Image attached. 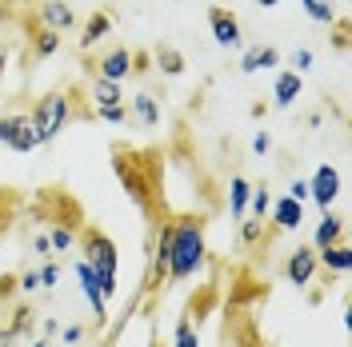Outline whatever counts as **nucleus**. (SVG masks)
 Masks as SVG:
<instances>
[{"mask_svg":"<svg viewBox=\"0 0 352 347\" xmlns=\"http://www.w3.org/2000/svg\"><path fill=\"white\" fill-rule=\"evenodd\" d=\"M32 256H52V243H48V236H44V232H36V236H32Z\"/></svg>","mask_w":352,"mask_h":347,"instance_id":"obj_34","label":"nucleus"},{"mask_svg":"<svg viewBox=\"0 0 352 347\" xmlns=\"http://www.w3.org/2000/svg\"><path fill=\"white\" fill-rule=\"evenodd\" d=\"M252 152H256V156H268V152H272V132H268V128H261L256 136H252Z\"/></svg>","mask_w":352,"mask_h":347,"instance_id":"obj_33","label":"nucleus"},{"mask_svg":"<svg viewBox=\"0 0 352 347\" xmlns=\"http://www.w3.org/2000/svg\"><path fill=\"white\" fill-rule=\"evenodd\" d=\"M208 28H212V40H217L220 48H241L244 44L241 21H236V12H228V8H208Z\"/></svg>","mask_w":352,"mask_h":347,"instance_id":"obj_7","label":"nucleus"},{"mask_svg":"<svg viewBox=\"0 0 352 347\" xmlns=\"http://www.w3.org/2000/svg\"><path fill=\"white\" fill-rule=\"evenodd\" d=\"M256 4H261V8H276V4H280V0H256Z\"/></svg>","mask_w":352,"mask_h":347,"instance_id":"obj_39","label":"nucleus"},{"mask_svg":"<svg viewBox=\"0 0 352 347\" xmlns=\"http://www.w3.org/2000/svg\"><path fill=\"white\" fill-rule=\"evenodd\" d=\"M16 291H21L24 300H28V296H36V291H41V267L21 272V276H16Z\"/></svg>","mask_w":352,"mask_h":347,"instance_id":"obj_27","label":"nucleus"},{"mask_svg":"<svg viewBox=\"0 0 352 347\" xmlns=\"http://www.w3.org/2000/svg\"><path fill=\"white\" fill-rule=\"evenodd\" d=\"M300 88H305L300 72H292V68L276 72V84H272V108H292L296 96H300Z\"/></svg>","mask_w":352,"mask_h":347,"instance_id":"obj_13","label":"nucleus"},{"mask_svg":"<svg viewBox=\"0 0 352 347\" xmlns=\"http://www.w3.org/2000/svg\"><path fill=\"white\" fill-rule=\"evenodd\" d=\"M56 331H60V324H56V320H44V324H41V335H44V339H52Z\"/></svg>","mask_w":352,"mask_h":347,"instance_id":"obj_38","label":"nucleus"},{"mask_svg":"<svg viewBox=\"0 0 352 347\" xmlns=\"http://www.w3.org/2000/svg\"><path fill=\"white\" fill-rule=\"evenodd\" d=\"M300 8H305L308 21H316V24H336V8H332L329 0H300Z\"/></svg>","mask_w":352,"mask_h":347,"instance_id":"obj_23","label":"nucleus"},{"mask_svg":"<svg viewBox=\"0 0 352 347\" xmlns=\"http://www.w3.org/2000/svg\"><path fill=\"white\" fill-rule=\"evenodd\" d=\"M36 16H41V28H52V32H68L76 24V12L68 0H44Z\"/></svg>","mask_w":352,"mask_h":347,"instance_id":"obj_11","label":"nucleus"},{"mask_svg":"<svg viewBox=\"0 0 352 347\" xmlns=\"http://www.w3.org/2000/svg\"><path fill=\"white\" fill-rule=\"evenodd\" d=\"M56 48H60V32H52V28L32 32V56H52Z\"/></svg>","mask_w":352,"mask_h":347,"instance_id":"obj_25","label":"nucleus"},{"mask_svg":"<svg viewBox=\"0 0 352 347\" xmlns=\"http://www.w3.org/2000/svg\"><path fill=\"white\" fill-rule=\"evenodd\" d=\"M12 291H16V280L4 276V280H0V300H12Z\"/></svg>","mask_w":352,"mask_h":347,"instance_id":"obj_37","label":"nucleus"},{"mask_svg":"<svg viewBox=\"0 0 352 347\" xmlns=\"http://www.w3.org/2000/svg\"><path fill=\"white\" fill-rule=\"evenodd\" d=\"M285 276H288V283H292L296 291H305L308 283L320 276V260H316V248H312V243H305V248H292V252H288Z\"/></svg>","mask_w":352,"mask_h":347,"instance_id":"obj_4","label":"nucleus"},{"mask_svg":"<svg viewBox=\"0 0 352 347\" xmlns=\"http://www.w3.org/2000/svg\"><path fill=\"white\" fill-rule=\"evenodd\" d=\"M288 195H292V200H300V204H308V180H292Z\"/></svg>","mask_w":352,"mask_h":347,"instance_id":"obj_35","label":"nucleus"},{"mask_svg":"<svg viewBox=\"0 0 352 347\" xmlns=\"http://www.w3.org/2000/svg\"><path fill=\"white\" fill-rule=\"evenodd\" d=\"M88 72H92V76H104V80H116V84H120V80H124V76L132 72V52H129V48H112V52H104L100 60H88Z\"/></svg>","mask_w":352,"mask_h":347,"instance_id":"obj_9","label":"nucleus"},{"mask_svg":"<svg viewBox=\"0 0 352 347\" xmlns=\"http://www.w3.org/2000/svg\"><path fill=\"white\" fill-rule=\"evenodd\" d=\"M0 144L12 148V152H32L36 140H32V124H28V112H4L0 116Z\"/></svg>","mask_w":352,"mask_h":347,"instance_id":"obj_5","label":"nucleus"},{"mask_svg":"<svg viewBox=\"0 0 352 347\" xmlns=\"http://www.w3.org/2000/svg\"><path fill=\"white\" fill-rule=\"evenodd\" d=\"M208 263V239H204V219L184 216L168 219V283H184L200 276Z\"/></svg>","mask_w":352,"mask_h":347,"instance_id":"obj_1","label":"nucleus"},{"mask_svg":"<svg viewBox=\"0 0 352 347\" xmlns=\"http://www.w3.org/2000/svg\"><path fill=\"white\" fill-rule=\"evenodd\" d=\"M72 272H76V280H80V291H85L88 307H92V311H96V320L104 324V320H109V300L100 296V283H96V276H92V267H88L85 260H76Z\"/></svg>","mask_w":352,"mask_h":347,"instance_id":"obj_10","label":"nucleus"},{"mask_svg":"<svg viewBox=\"0 0 352 347\" xmlns=\"http://www.w3.org/2000/svg\"><path fill=\"white\" fill-rule=\"evenodd\" d=\"M28 347H48V339H44V335H41V339H32V344H28Z\"/></svg>","mask_w":352,"mask_h":347,"instance_id":"obj_40","label":"nucleus"},{"mask_svg":"<svg viewBox=\"0 0 352 347\" xmlns=\"http://www.w3.org/2000/svg\"><path fill=\"white\" fill-rule=\"evenodd\" d=\"M153 60H156V68H160L164 76H184V68H188V64H184V56H180L176 48H168V44H160V48H156Z\"/></svg>","mask_w":352,"mask_h":347,"instance_id":"obj_21","label":"nucleus"},{"mask_svg":"<svg viewBox=\"0 0 352 347\" xmlns=\"http://www.w3.org/2000/svg\"><path fill=\"white\" fill-rule=\"evenodd\" d=\"M132 116L144 124V128H160V104H156L153 92H132Z\"/></svg>","mask_w":352,"mask_h":347,"instance_id":"obj_18","label":"nucleus"},{"mask_svg":"<svg viewBox=\"0 0 352 347\" xmlns=\"http://www.w3.org/2000/svg\"><path fill=\"white\" fill-rule=\"evenodd\" d=\"M236 224H241V243L252 248V243H261V239H264V219L244 216V219H236Z\"/></svg>","mask_w":352,"mask_h":347,"instance_id":"obj_26","label":"nucleus"},{"mask_svg":"<svg viewBox=\"0 0 352 347\" xmlns=\"http://www.w3.org/2000/svg\"><path fill=\"white\" fill-rule=\"evenodd\" d=\"M280 64V48H272V44H264V48H248L241 60V72L244 76H252V72H268V68Z\"/></svg>","mask_w":352,"mask_h":347,"instance_id":"obj_16","label":"nucleus"},{"mask_svg":"<svg viewBox=\"0 0 352 347\" xmlns=\"http://www.w3.org/2000/svg\"><path fill=\"white\" fill-rule=\"evenodd\" d=\"M56 283H60V263H56V260H44L41 263V291L56 287Z\"/></svg>","mask_w":352,"mask_h":347,"instance_id":"obj_30","label":"nucleus"},{"mask_svg":"<svg viewBox=\"0 0 352 347\" xmlns=\"http://www.w3.org/2000/svg\"><path fill=\"white\" fill-rule=\"evenodd\" d=\"M308 68H312V48H292V72L305 76Z\"/></svg>","mask_w":352,"mask_h":347,"instance_id":"obj_31","label":"nucleus"},{"mask_svg":"<svg viewBox=\"0 0 352 347\" xmlns=\"http://www.w3.org/2000/svg\"><path fill=\"white\" fill-rule=\"evenodd\" d=\"M28 327H32V307L21 304L16 311H12V320H8V327L0 331V347H8V344H16L21 335H28Z\"/></svg>","mask_w":352,"mask_h":347,"instance_id":"obj_19","label":"nucleus"},{"mask_svg":"<svg viewBox=\"0 0 352 347\" xmlns=\"http://www.w3.org/2000/svg\"><path fill=\"white\" fill-rule=\"evenodd\" d=\"M88 100L92 108H112V104H124V88L116 80H104V76H92V88H88Z\"/></svg>","mask_w":352,"mask_h":347,"instance_id":"obj_14","label":"nucleus"},{"mask_svg":"<svg viewBox=\"0 0 352 347\" xmlns=\"http://www.w3.org/2000/svg\"><path fill=\"white\" fill-rule=\"evenodd\" d=\"M48 243H52V252H68V248L76 243V232H72V228H65V224H56V228L48 232Z\"/></svg>","mask_w":352,"mask_h":347,"instance_id":"obj_28","label":"nucleus"},{"mask_svg":"<svg viewBox=\"0 0 352 347\" xmlns=\"http://www.w3.org/2000/svg\"><path fill=\"white\" fill-rule=\"evenodd\" d=\"M96 120H104V124H124L129 120V108L124 104H112V108H92Z\"/></svg>","mask_w":352,"mask_h":347,"instance_id":"obj_29","label":"nucleus"},{"mask_svg":"<svg viewBox=\"0 0 352 347\" xmlns=\"http://www.w3.org/2000/svg\"><path fill=\"white\" fill-rule=\"evenodd\" d=\"M80 260L92 267V276L100 283V296L112 300L120 287H116V272H120V256H116V243L112 236H104L100 228H92L88 224L85 232H80Z\"/></svg>","mask_w":352,"mask_h":347,"instance_id":"obj_2","label":"nucleus"},{"mask_svg":"<svg viewBox=\"0 0 352 347\" xmlns=\"http://www.w3.org/2000/svg\"><path fill=\"white\" fill-rule=\"evenodd\" d=\"M344 32H349V24H336V36H332V44H336V48H340V52H344V48H349V36H344Z\"/></svg>","mask_w":352,"mask_h":347,"instance_id":"obj_36","label":"nucleus"},{"mask_svg":"<svg viewBox=\"0 0 352 347\" xmlns=\"http://www.w3.org/2000/svg\"><path fill=\"white\" fill-rule=\"evenodd\" d=\"M56 335L65 339V347H76V344H80V339H85V327H80V324H68V327H60Z\"/></svg>","mask_w":352,"mask_h":347,"instance_id":"obj_32","label":"nucleus"},{"mask_svg":"<svg viewBox=\"0 0 352 347\" xmlns=\"http://www.w3.org/2000/svg\"><path fill=\"white\" fill-rule=\"evenodd\" d=\"M109 32H112V16H109V12H92V16L85 21V28H80V52L96 48Z\"/></svg>","mask_w":352,"mask_h":347,"instance_id":"obj_17","label":"nucleus"},{"mask_svg":"<svg viewBox=\"0 0 352 347\" xmlns=\"http://www.w3.org/2000/svg\"><path fill=\"white\" fill-rule=\"evenodd\" d=\"M268 219H272V228L276 232H296L300 224H305V204L300 200H292V195H280V200H272L268 204Z\"/></svg>","mask_w":352,"mask_h":347,"instance_id":"obj_8","label":"nucleus"},{"mask_svg":"<svg viewBox=\"0 0 352 347\" xmlns=\"http://www.w3.org/2000/svg\"><path fill=\"white\" fill-rule=\"evenodd\" d=\"M340 239H344V219L336 216V212H320V224H316V232H312V248L320 252V248L340 243Z\"/></svg>","mask_w":352,"mask_h":347,"instance_id":"obj_15","label":"nucleus"},{"mask_svg":"<svg viewBox=\"0 0 352 347\" xmlns=\"http://www.w3.org/2000/svg\"><path fill=\"white\" fill-rule=\"evenodd\" d=\"M72 116H76L72 92H44L41 100L28 108V124H32V140H36V148L52 144V140L68 128Z\"/></svg>","mask_w":352,"mask_h":347,"instance_id":"obj_3","label":"nucleus"},{"mask_svg":"<svg viewBox=\"0 0 352 347\" xmlns=\"http://www.w3.org/2000/svg\"><path fill=\"white\" fill-rule=\"evenodd\" d=\"M268 204H272V192H268L264 184H252V192H248V212H244V216L264 219L268 216Z\"/></svg>","mask_w":352,"mask_h":347,"instance_id":"obj_22","label":"nucleus"},{"mask_svg":"<svg viewBox=\"0 0 352 347\" xmlns=\"http://www.w3.org/2000/svg\"><path fill=\"white\" fill-rule=\"evenodd\" d=\"M316 260H320V272H329V276H349V272H352V248L340 239V243L320 248V252H316Z\"/></svg>","mask_w":352,"mask_h":347,"instance_id":"obj_12","label":"nucleus"},{"mask_svg":"<svg viewBox=\"0 0 352 347\" xmlns=\"http://www.w3.org/2000/svg\"><path fill=\"white\" fill-rule=\"evenodd\" d=\"M248 192H252V184L244 176H228V212H232V219H244V212H248Z\"/></svg>","mask_w":352,"mask_h":347,"instance_id":"obj_20","label":"nucleus"},{"mask_svg":"<svg viewBox=\"0 0 352 347\" xmlns=\"http://www.w3.org/2000/svg\"><path fill=\"white\" fill-rule=\"evenodd\" d=\"M168 347H200V331L197 324L184 315V320H176V331H173V344Z\"/></svg>","mask_w":352,"mask_h":347,"instance_id":"obj_24","label":"nucleus"},{"mask_svg":"<svg viewBox=\"0 0 352 347\" xmlns=\"http://www.w3.org/2000/svg\"><path fill=\"white\" fill-rule=\"evenodd\" d=\"M340 195V168L336 164H320L316 172L308 176V200H316L320 212H329Z\"/></svg>","mask_w":352,"mask_h":347,"instance_id":"obj_6","label":"nucleus"}]
</instances>
